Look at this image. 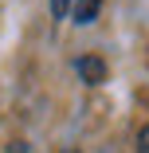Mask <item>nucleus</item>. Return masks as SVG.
Returning a JSON list of instances; mask_svg holds the SVG:
<instances>
[{
    "instance_id": "5",
    "label": "nucleus",
    "mask_w": 149,
    "mask_h": 153,
    "mask_svg": "<svg viewBox=\"0 0 149 153\" xmlns=\"http://www.w3.org/2000/svg\"><path fill=\"white\" fill-rule=\"evenodd\" d=\"M4 153H32V145H27V141H12Z\"/></svg>"
},
{
    "instance_id": "2",
    "label": "nucleus",
    "mask_w": 149,
    "mask_h": 153,
    "mask_svg": "<svg viewBox=\"0 0 149 153\" xmlns=\"http://www.w3.org/2000/svg\"><path fill=\"white\" fill-rule=\"evenodd\" d=\"M98 8H102V0H71V16H75V24H90L94 16H98Z\"/></svg>"
},
{
    "instance_id": "3",
    "label": "nucleus",
    "mask_w": 149,
    "mask_h": 153,
    "mask_svg": "<svg viewBox=\"0 0 149 153\" xmlns=\"http://www.w3.org/2000/svg\"><path fill=\"white\" fill-rule=\"evenodd\" d=\"M67 8H71V0H51V16H55V20H63Z\"/></svg>"
},
{
    "instance_id": "1",
    "label": "nucleus",
    "mask_w": 149,
    "mask_h": 153,
    "mask_svg": "<svg viewBox=\"0 0 149 153\" xmlns=\"http://www.w3.org/2000/svg\"><path fill=\"white\" fill-rule=\"evenodd\" d=\"M79 75H82V82H90V86H98V82H106V63H102V59L98 55H82L79 59Z\"/></svg>"
},
{
    "instance_id": "4",
    "label": "nucleus",
    "mask_w": 149,
    "mask_h": 153,
    "mask_svg": "<svg viewBox=\"0 0 149 153\" xmlns=\"http://www.w3.org/2000/svg\"><path fill=\"white\" fill-rule=\"evenodd\" d=\"M137 153H149V126L137 134Z\"/></svg>"
}]
</instances>
